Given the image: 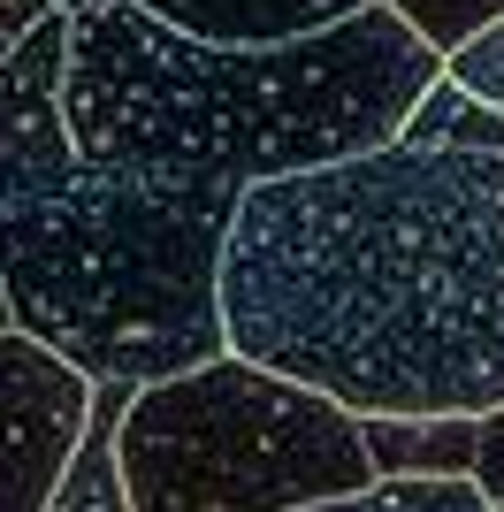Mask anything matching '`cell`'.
<instances>
[{
    "mask_svg": "<svg viewBox=\"0 0 504 512\" xmlns=\"http://www.w3.org/2000/svg\"><path fill=\"white\" fill-rule=\"evenodd\" d=\"M359 451L375 482L390 474H466L474 413H359Z\"/></svg>",
    "mask_w": 504,
    "mask_h": 512,
    "instance_id": "7",
    "label": "cell"
},
{
    "mask_svg": "<svg viewBox=\"0 0 504 512\" xmlns=\"http://www.w3.org/2000/svg\"><path fill=\"white\" fill-rule=\"evenodd\" d=\"M46 8H62V16H77V8H107V0H46Z\"/></svg>",
    "mask_w": 504,
    "mask_h": 512,
    "instance_id": "16",
    "label": "cell"
},
{
    "mask_svg": "<svg viewBox=\"0 0 504 512\" xmlns=\"http://www.w3.org/2000/svg\"><path fill=\"white\" fill-rule=\"evenodd\" d=\"M443 77L459 92H474L482 107H497L504 115V16H489L482 31H466L451 54H443Z\"/></svg>",
    "mask_w": 504,
    "mask_h": 512,
    "instance_id": "11",
    "label": "cell"
},
{
    "mask_svg": "<svg viewBox=\"0 0 504 512\" xmlns=\"http://www.w3.org/2000/svg\"><path fill=\"white\" fill-rule=\"evenodd\" d=\"M436 69L443 54L382 0L283 46H207L107 0L62 16V130L100 169L245 192L390 146Z\"/></svg>",
    "mask_w": 504,
    "mask_h": 512,
    "instance_id": "3",
    "label": "cell"
},
{
    "mask_svg": "<svg viewBox=\"0 0 504 512\" xmlns=\"http://www.w3.org/2000/svg\"><path fill=\"white\" fill-rule=\"evenodd\" d=\"M382 8H398L405 31H420L436 54H451L466 31H482L489 16H504V0H382Z\"/></svg>",
    "mask_w": 504,
    "mask_h": 512,
    "instance_id": "12",
    "label": "cell"
},
{
    "mask_svg": "<svg viewBox=\"0 0 504 512\" xmlns=\"http://www.w3.org/2000/svg\"><path fill=\"white\" fill-rule=\"evenodd\" d=\"M489 512H504V505H489Z\"/></svg>",
    "mask_w": 504,
    "mask_h": 512,
    "instance_id": "18",
    "label": "cell"
},
{
    "mask_svg": "<svg viewBox=\"0 0 504 512\" xmlns=\"http://www.w3.org/2000/svg\"><path fill=\"white\" fill-rule=\"evenodd\" d=\"M0 329H8V306H0Z\"/></svg>",
    "mask_w": 504,
    "mask_h": 512,
    "instance_id": "17",
    "label": "cell"
},
{
    "mask_svg": "<svg viewBox=\"0 0 504 512\" xmlns=\"http://www.w3.org/2000/svg\"><path fill=\"white\" fill-rule=\"evenodd\" d=\"M138 8L207 46H283V39H314L375 0H138Z\"/></svg>",
    "mask_w": 504,
    "mask_h": 512,
    "instance_id": "6",
    "label": "cell"
},
{
    "mask_svg": "<svg viewBox=\"0 0 504 512\" xmlns=\"http://www.w3.org/2000/svg\"><path fill=\"white\" fill-rule=\"evenodd\" d=\"M130 390H138V383H115V375H107V383H92L84 436H77V451H69L62 482H54V497H46L39 512H130L123 467H115V421H123Z\"/></svg>",
    "mask_w": 504,
    "mask_h": 512,
    "instance_id": "8",
    "label": "cell"
},
{
    "mask_svg": "<svg viewBox=\"0 0 504 512\" xmlns=\"http://www.w3.org/2000/svg\"><path fill=\"white\" fill-rule=\"evenodd\" d=\"M214 314L222 352L344 413L504 406V153L390 138L245 184Z\"/></svg>",
    "mask_w": 504,
    "mask_h": 512,
    "instance_id": "1",
    "label": "cell"
},
{
    "mask_svg": "<svg viewBox=\"0 0 504 512\" xmlns=\"http://www.w3.org/2000/svg\"><path fill=\"white\" fill-rule=\"evenodd\" d=\"M92 413V375L0 329V512H39Z\"/></svg>",
    "mask_w": 504,
    "mask_h": 512,
    "instance_id": "5",
    "label": "cell"
},
{
    "mask_svg": "<svg viewBox=\"0 0 504 512\" xmlns=\"http://www.w3.org/2000/svg\"><path fill=\"white\" fill-rule=\"evenodd\" d=\"M115 467L130 512H306L375 482L359 413L237 352L130 390Z\"/></svg>",
    "mask_w": 504,
    "mask_h": 512,
    "instance_id": "4",
    "label": "cell"
},
{
    "mask_svg": "<svg viewBox=\"0 0 504 512\" xmlns=\"http://www.w3.org/2000/svg\"><path fill=\"white\" fill-rule=\"evenodd\" d=\"M237 192L100 169L62 130V8L0 54V306L92 383H161L222 352L214 260Z\"/></svg>",
    "mask_w": 504,
    "mask_h": 512,
    "instance_id": "2",
    "label": "cell"
},
{
    "mask_svg": "<svg viewBox=\"0 0 504 512\" xmlns=\"http://www.w3.org/2000/svg\"><path fill=\"white\" fill-rule=\"evenodd\" d=\"M466 482H474L489 505H504V406L474 413V459H466Z\"/></svg>",
    "mask_w": 504,
    "mask_h": 512,
    "instance_id": "13",
    "label": "cell"
},
{
    "mask_svg": "<svg viewBox=\"0 0 504 512\" xmlns=\"http://www.w3.org/2000/svg\"><path fill=\"white\" fill-rule=\"evenodd\" d=\"M405 146H459V153H504V115L497 107H482L474 92H459L451 77L436 69V85L420 92L413 107H405L398 123Z\"/></svg>",
    "mask_w": 504,
    "mask_h": 512,
    "instance_id": "9",
    "label": "cell"
},
{
    "mask_svg": "<svg viewBox=\"0 0 504 512\" xmlns=\"http://www.w3.org/2000/svg\"><path fill=\"white\" fill-rule=\"evenodd\" d=\"M39 16H46V0H0V54H8V46H16Z\"/></svg>",
    "mask_w": 504,
    "mask_h": 512,
    "instance_id": "14",
    "label": "cell"
},
{
    "mask_svg": "<svg viewBox=\"0 0 504 512\" xmlns=\"http://www.w3.org/2000/svg\"><path fill=\"white\" fill-rule=\"evenodd\" d=\"M367 512H489V497L466 474H390L367 482Z\"/></svg>",
    "mask_w": 504,
    "mask_h": 512,
    "instance_id": "10",
    "label": "cell"
},
{
    "mask_svg": "<svg viewBox=\"0 0 504 512\" xmlns=\"http://www.w3.org/2000/svg\"><path fill=\"white\" fill-rule=\"evenodd\" d=\"M306 512H367V490L359 497H329V505H306Z\"/></svg>",
    "mask_w": 504,
    "mask_h": 512,
    "instance_id": "15",
    "label": "cell"
}]
</instances>
